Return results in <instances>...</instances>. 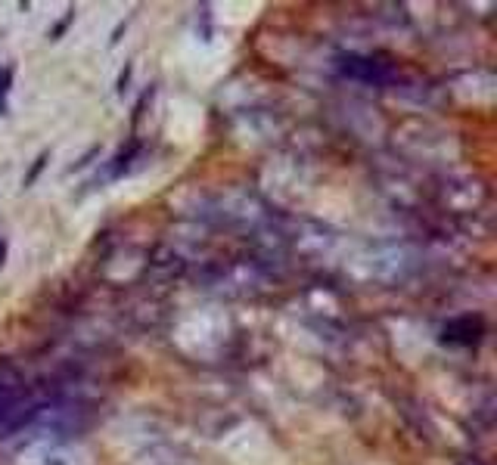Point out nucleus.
Returning a JSON list of instances; mask_svg holds the SVG:
<instances>
[{"instance_id":"7ed1b4c3","label":"nucleus","mask_w":497,"mask_h":465,"mask_svg":"<svg viewBox=\"0 0 497 465\" xmlns=\"http://www.w3.org/2000/svg\"><path fill=\"white\" fill-rule=\"evenodd\" d=\"M47 162H50V152H41V155L35 158V164H31V171H28V174H25V180H22V186H25V189H31V186H35V180H38V177H41V171L47 168Z\"/></svg>"},{"instance_id":"f257e3e1","label":"nucleus","mask_w":497,"mask_h":465,"mask_svg":"<svg viewBox=\"0 0 497 465\" xmlns=\"http://www.w3.org/2000/svg\"><path fill=\"white\" fill-rule=\"evenodd\" d=\"M53 397H63V384H28L16 372L0 378V437L31 428Z\"/></svg>"},{"instance_id":"1a4fd4ad","label":"nucleus","mask_w":497,"mask_h":465,"mask_svg":"<svg viewBox=\"0 0 497 465\" xmlns=\"http://www.w3.org/2000/svg\"><path fill=\"white\" fill-rule=\"evenodd\" d=\"M3 261H6V239H0V267H3Z\"/></svg>"},{"instance_id":"423d86ee","label":"nucleus","mask_w":497,"mask_h":465,"mask_svg":"<svg viewBox=\"0 0 497 465\" xmlns=\"http://www.w3.org/2000/svg\"><path fill=\"white\" fill-rule=\"evenodd\" d=\"M94 155H99V146H90V149H88V155H84L81 162H75V168H72V171H81V168H88V164H90V158H94Z\"/></svg>"},{"instance_id":"0eeeda50","label":"nucleus","mask_w":497,"mask_h":465,"mask_svg":"<svg viewBox=\"0 0 497 465\" xmlns=\"http://www.w3.org/2000/svg\"><path fill=\"white\" fill-rule=\"evenodd\" d=\"M131 71H134V65H124V71L118 75V93H124V87H128V81H131Z\"/></svg>"},{"instance_id":"20e7f679","label":"nucleus","mask_w":497,"mask_h":465,"mask_svg":"<svg viewBox=\"0 0 497 465\" xmlns=\"http://www.w3.org/2000/svg\"><path fill=\"white\" fill-rule=\"evenodd\" d=\"M72 22H75V10H69V12H65V19H59V22H56V28L50 31V41H59V37L65 35V28H69Z\"/></svg>"},{"instance_id":"39448f33","label":"nucleus","mask_w":497,"mask_h":465,"mask_svg":"<svg viewBox=\"0 0 497 465\" xmlns=\"http://www.w3.org/2000/svg\"><path fill=\"white\" fill-rule=\"evenodd\" d=\"M10 84H13V65H3L0 69V96L10 93Z\"/></svg>"},{"instance_id":"6e6552de","label":"nucleus","mask_w":497,"mask_h":465,"mask_svg":"<svg viewBox=\"0 0 497 465\" xmlns=\"http://www.w3.org/2000/svg\"><path fill=\"white\" fill-rule=\"evenodd\" d=\"M122 31H124V22H122V25H115V31H112V44H118V37H122Z\"/></svg>"},{"instance_id":"f03ea898","label":"nucleus","mask_w":497,"mask_h":465,"mask_svg":"<svg viewBox=\"0 0 497 465\" xmlns=\"http://www.w3.org/2000/svg\"><path fill=\"white\" fill-rule=\"evenodd\" d=\"M339 71L348 81L367 84V87H386L395 75L386 62H380L376 56H361V53H345V56H339Z\"/></svg>"}]
</instances>
